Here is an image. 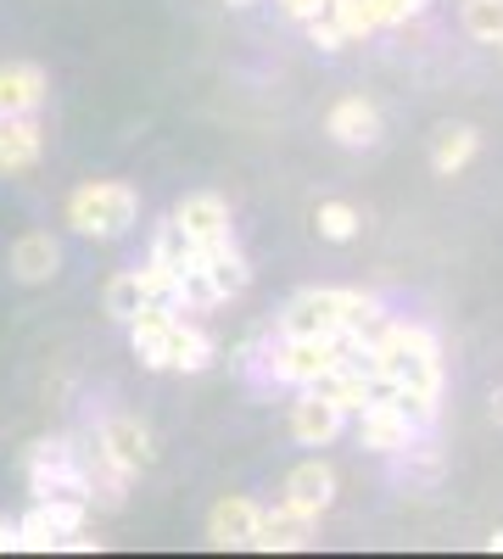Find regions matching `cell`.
<instances>
[{
  "mask_svg": "<svg viewBox=\"0 0 503 559\" xmlns=\"http://www.w3.org/2000/svg\"><path fill=\"white\" fill-rule=\"evenodd\" d=\"M459 23H465L470 39L498 45V34H503V0H465V7H459Z\"/></svg>",
  "mask_w": 503,
  "mask_h": 559,
  "instance_id": "7402d4cb",
  "label": "cell"
},
{
  "mask_svg": "<svg viewBox=\"0 0 503 559\" xmlns=\"http://www.w3.org/2000/svg\"><path fill=\"white\" fill-rule=\"evenodd\" d=\"M358 224H363V218H358L352 202H319V207H313V229H319L325 241H352Z\"/></svg>",
  "mask_w": 503,
  "mask_h": 559,
  "instance_id": "603a6c76",
  "label": "cell"
},
{
  "mask_svg": "<svg viewBox=\"0 0 503 559\" xmlns=\"http://www.w3.org/2000/svg\"><path fill=\"white\" fill-rule=\"evenodd\" d=\"M476 152H481V129H470V123H442L436 140H431V168H436L442 179H453V174H465V168L476 163Z\"/></svg>",
  "mask_w": 503,
  "mask_h": 559,
  "instance_id": "d6986e66",
  "label": "cell"
},
{
  "mask_svg": "<svg viewBox=\"0 0 503 559\" xmlns=\"http://www.w3.org/2000/svg\"><path fill=\"white\" fill-rule=\"evenodd\" d=\"M141 218V191L123 179H89L68 197V224L79 229L84 241H118Z\"/></svg>",
  "mask_w": 503,
  "mask_h": 559,
  "instance_id": "7a4b0ae2",
  "label": "cell"
},
{
  "mask_svg": "<svg viewBox=\"0 0 503 559\" xmlns=\"http://www.w3.org/2000/svg\"><path fill=\"white\" fill-rule=\"evenodd\" d=\"M62 269V247L51 229H28V236L12 241V274L23 280V286H45Z\"/></svg>",
  "mask_w": 503,
  "mask_h": 559,
  "instance_id": "e0dca14e",
  "label": "cell"
},
{
  "mask_svg": "<svg viewBox=\"0 0 503 559\" xmlns=\"http://www.w3.org/2000/svg\"><path fill=\"white\" fill-rule=\"evenodd\" d=\"M51 96V79L39 62H7L0 68V118L7 112H39Z\"/></svg>",
  "mask_w": 503,
  "mask_h": 559,
  "instance_id": "9a60e30c",
  "label": "cell"
},
{
  "mask_svg": "<svg viewBox=\"0 0 503 559\" xmlns=\"http://www.w3.org/2000/svg\"><path fill=\"white\" fill-rule=\"evenodd\" d=\"M96 448L118 464L123 476H141L152 464V431L141 426V419H129V414H107L101 419V426H96Z\"/></svg>",
  "mask_w": 503,
  "mask_h": 559,
  "instance_id": "9c48e42d",
  "label": "cell"
},
{
  "mask_svg": "<svg viewBox=\"0 0 503 559\" xmlns=\"http://www.w3.org/2000/svg\"><path fill=\"white\" fill-rule=\"evenodd\" d=\"M168 218L185 229V241H191L196 252H202V247H218V241H230V202H224L218 191H191Z\"/></svg>",
  "mask_w": 503,
  "mask_h": 559,
  "instance_id": "ba28073f",
  "label": "cell"
},
{
  "mask_svg": "<svg viewBox=\"0 0 503 559\" xmlns=\"http://www.w3.org/2000/svg\"><path fill=\"white\" fill-rule=\"evenodd\" d=\"M196 258V247L185 241V229H179L173 218L168 224H157V241H152V263L157 269H168V274H179V269H185Z\"/></svg>",
  "mask_w": 503,
  "mask_h": 559,
  "instance_id": "44dd1931",
  "label": "cell"
},
{
  "mask_svg": "<svg viewBox=\"0 0 503 559\" xmlns=\"http://www.w3.org/2000/svg\"><path fill=\"white\" fill-rule=\"evenodd\" d=\"M342 342L336 336H280L263 353V376L280 386H313L325 369H336Z\"/></svg>",
  "mask_w": 503,
  "mask_h": 559,
  "instance_id": "3957f363",
  "label": "cell"
},
{
  "mask_svg": "<svg viewBox=\"0 0 503 559\" xmlns=\"http://www.w3.org/2000/svg\"><path fill=\"white\" fill-rule=\"evenodd\" d=\"M420 442V426L408 419L397 403H370V408H358V448H370V453H408Z\"/></svg>",
  "mask_w": 503,
  "mask_h": 559,
  "instance_id": "8992f818",
  "label": "cell"
},
{
  "mask_svg": "<svg viewBox=\"0 0 503 559\" xmlns=\"http://www.w3.org/2000/svg\"><path fill=\"white\" fill-rule=\"evenodd\" d=\"M325 129H331L336 146H347V152H370L375 140H381V112H375L370 96H342V102L331 107Z\"/></svg>",
  "mask_w": 503,
  "mask_h": 559,
  "instance_id": "7c38bea8",
  "label": "cell"
},
{
  "mask_svg": "<svg viewBox=\"0 0 503 559\" xmlns=\"http://www.w3.org/2000/svg\"><path fill=\"white\" fill-rule=\"evenodd\" d=\"M258 515H263L258 498H241V492H236V498H218L213 515H207V543H213V548H252Z\"/></svg>",
  "mask_w": 503,
  "mask_h": 559,
  "instance_id": "4fadbf2b",
  "label": "cell"
},
{
  "mask_svg": "<svg viewBox=\"0 0 503 559\" xmlns=\"http://www.w3.org/2000/svg\"><path fill=\"white\" fill-rule=\"evenodd\" d=\"M89 503L84 498H34V509L17 521L23 526V548L28 554H57L73 532H84Z\"/></svg>",
  "mask_w": 503,
  "mask_h": 559,
  "instance_id": "277c9868",
  "label": "cell"
},
{
  "mask_svg": "<svg viewBox=\"0 0 503 559\" xmlns=\"http://www.w3.org/2000/svg\"><path fill=\"white\" fill-rule=\"evenodd\" d=\"M370 369L386 381V386H403V392H426V397H442V347L426 324L415 319H381V331L363 347Z\"/></svg>",
  "mask_w": 503,
  "mask_h": 559,
  "instance_id": "6da1fadb",
  "label": "cell"
},
{
  "mask_svg": "<svg viewBox=\"0 0 503 559\" xmlns=\"http://www.w3.org/2000/svg\"><path fill=\"white\" fill-rule=\"evenodd\" d=\"M213 364V342L196 331V324L185 319H168V331H163V347H157V369H185V376H196V369Z\"/></svg>",
  "mask_w": 503,
  "mask_h": 559,
  "instance_id": "2e32d148",
  "label": "cell"
},
{
  "mask_svg": "<svg viewBox=\"0 0 503 559\" xmlns=\"http://www.w3.org/2000/svg\"><path fill=\"white\" fill-rule=\"evenodd\" d=\"M45 157V123L39 112H7L0 118V174H28Z\"/></svg>",
  "mask_w": 503,
  "mask_h": 559,
  "instance_id": "30bf717a",
  "label": "cell"
},
{
  "mask_svg": "<svg viewBox=\"0 0 503 559\" xmlns=\"http://www.w3.org/2000/svg\"><path fill=\"white\" fill-rule=\"evenodd\" d=\"M286 503L308 509V515H325V509L336 503V471L325 459H302L297 471L286 476Z\"/></svg>",
  "mask_w": 503,
  "mask_h": 559,
  "instance_id": "ac0fdd59",
  "label": "cell"
},
{
  "mask_svg": "<svg viewBox=\"0 0 503 559\" xmlns=\"http://www.w3.org/2000/svg\"><path fill=\"white\" fill-rule=\"evenodd\" d=\"M487 548H492V554H503V532H492V537H487Z\"/></svg>",
  "mask_w": 503,
  "mask_h": 559,
  "instance_id": "83f0119b",
  "label": "cell"
},
{
  "mask_svg": "<svg viewBox=\"0 0 503 559\" xmlns=\"http://www.w3.org/2000/svg\"><path fill=\"white\" fill-rule=\"evenodd\" d=\"M313 532H319V515H308V509H297V503L280 498L274 509H263V515H258L252 548L258 554H297V548L313 543Z\"/></svg>",
  "mask_w": 503,
  "mask_h": 559,
  "instance_id": "52a82bcc",
  "label": "cell"
},
{
  "mask_svg": "<svg viewBox=\"0 0 503 559\" xmlns=\"http://www.w3.org/2000/svg\"><path fill=\"white\" fill-rule=\"evenodd\" d=\"M308 39L319 45V51H342V45H347V39H342V28H336V17H331L325 7H319V12L308 17Z\"/></svg>",
  "mask_w": 503,
  "mask_h": 559,
  "instance_id": "d4e9b609",
  "label": "cell"
},
{
  "mask_svg": "<svg viewBox=\"0 0 503 559\" xmlns=\"http://www.w3.org/2000/svg\"><path fill=\"white\" fill-rule=\"evenodd\" d=\"M141 302H146V280H141V269H123V274H112L107 280V313L112 319H134L141 313Z\"/></svg>",
  "mask_w": 503,
  "mask_h": 559,
  "instance_id": "ffe728a7",
  "label": "cell"
},
{
  "mask_svg": "<svg viewBox=\"0 0 503 559\" xmlns=\"http://www.w3.org/2000/svg\"><path fill=\"white\" fill-rule=\"evenodd\" d=\"M498 57H503V34H498Z\"/></svg>",
  "mask_w": 503,
  "mask_h": 559,
  "instance_id": "f546056e",
  "label": "cell"
},
{
  "mask_svg": "<svg viewBox=\"0 0 503 559\" xmlns=\"http://www.w3.org/2000/svg\"><path fill=\"white\" fill-rule=\"evenodd\" d=\"M230 7H258V0H230Z\"/></svg>",
  "mask_w": 503,
  "mask_h": 559,
  "instance_id": "f1b7e54d",
  "label": "cell"
},
{
  "mask_svg": "<svg viewBox=\"0 0 503 559\" xmlns=\"http://www.w3.org/2000/svg\"><path fill=\"white\" fill-rule=\"evenodd\" d=\"M23 548V526L17 521H0V554H17Z\"/></svg>",
  "mask_w": 503,
  "mask_h": 559,
  "instance_id": "484cf974",
  "label": "cell"
},
{
  "mask_svg": "<svg viewBox=\"0 0 503 559\" xmlns=\"http://www.w3.org/2000/svg\"><path fill=\"white\" fill-rule=\"evenodd\" d=\"M196 263H202V274H207V286H213V297H218V302H230V297H241V292L252 286V263L241 258V247H236V241L202 247V252H196Z\"/></svg>",
  "mask_w": 503,
  "mask_h": 559,
  "instance_id": "5bb4252c",
  "label": "cell"
},
{
  "mask_svg": "<svg viewBox=\"0 0 503 559\" xmlns=\"http://www.w3.org/2000/svg\"><path fill=\"white\" fill-rule=\"evenodd\" d=\"M28 487H34V498H84L89 503L79 448L73 442H39L28 453Z\"/></svg>",
  "mask_w": 503,
  "mask_h": 559,
  "instance_id": "5b68a950",
  "label": "cell"
},
{
  "mask_svg": "<svg viewBox=\"0 0 503 559\" xmlns=\"http://www.w3.org/2000/svg\"><path fill=\"white\" fill-rule=\"evenodd\" d=\"M426 7H431V0H370L375 28H403V23H415Z\"/></svg>",
  "mask_w": 503,
  "mask_h": 559,
  "instance_id": "cb8c5ba5",
  "label": "cell"
},
{
  "mask_svg": "<svg viewBox=\"0 0 503 559\" xmlns=\"http://www.w3.org/2000/svg\"><path fill=\"white\" fill-rule=\"evenodd\" d=\"M342 426H347V414H342L325 392L302 386V397L291 403V437H297L302 448H331V442L342 437Z\"/></svg>",
  "mask_w": 503,
  "mask_h": 559,
  "instance_id": "8fae6325",
  "label": "cell"
},
{
  "mask_svg": "<svg viewBox=\"0 0 503 559\" xmlns=\"http://www.w3.org/2000/svg\"><path fill=\"white\" fill-rule=\"evenodd\" d=\"M492 419H498V426H503V386L492 392Z\"/></svg>",
  "mask_w": 503,
  "mask_h": 559,
  "instance_id": "4316f807",
  "label": "cell"
}]
</instances>
